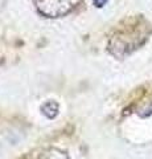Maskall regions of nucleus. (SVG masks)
<instances>
[{
    "instance_id": "nucleus-4",
    "label": "nucleus",
    "mask_w": 152,
    "mask_h": 159,
    "mask_svg": "<svg viewBox=\"0 0 152 159\" xmlns=\"http://www.w3.org/2000/svg\"><path fill=\"white\" fill-rule=\"evenodd\" d=\"M40 113L48 119H54L60 114V103L56 99H48L40 106Z\"/></svg>"
},
{
    "instance_id": "nucleus-6",
    "label": "nucleus",
    "mask_w": 152,
    "mask_h": 159,
    "mask_svg": "<svg viewBox=\"0 0 152 159\" xmlns=\"http://www.w3.org/2000/svg\"><path fill=\"white\" fill-rule=\"evenodd\" d=\"M107 2H109V0H93V3H94V6H95L97 8L105 7L106 4H107Z\"/></svg>"
},
{
    "instance_id": "nucleus-5",
    "label": "nucleus",
    "mask_w": 152,
    "mask_h": 159,
    "mask_svg": "<svg viewBox=\"0 0 152 159\" xmlns=\"http://www.w3.org/2000/svg\"><path fill=\"white\" fill-rule=\"evenodd\" d=\"M134 111L141 118L152 116V94L148 97L147 101H141L138 106L134 107Z\"/></svg>"
},
{
    "instance_id": "nucleus-2",
    "label": "nucleus",
    "mask_w": 152,
    "mask_h": 159,
    "mask_svg": "<svg viewBox=\"0 0 152 159\" xmlns=\"http://www.w3.org/2000/svg\"><path fill=\"white\" fill-rule=\"evenodd\" d=\"M82 0H35L37 12L44 17L57 19L69 15Z\"/></svg>"
},
{
    "instance_id": "nucleus-1",
    "label": "nucleus",
    "mask_w": 152,
    "mask_h": 159,
    "mask_svg": "<svg viewBox=\"0 0 152 159\" xmlns=\"http://www.w3.org/2000/svg\"><path fill=\"white\" fill-rule=\"evenodd\" d=\"M152 34V24L141 15L120 20L107 39L106 49L112 57L123 60L145 45Z\"/></svg>"
},
{
    "instance_id": "nucleus-3",
    "label": "nucleus",
    "mask_w": 152,
    "mask_h": 159,
    "mask_svg": "<svg viewBox=\"0 0 152 159\" xmlns=\"http://www.w3.org/2000/svg\"><path fill=\"white\" fill-rule=\"evenodd\" d=\"M20 159H70V155L61 147L49 146L24 154Z\"/></svg>"
}]
</instances>
